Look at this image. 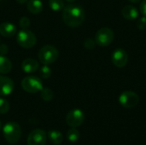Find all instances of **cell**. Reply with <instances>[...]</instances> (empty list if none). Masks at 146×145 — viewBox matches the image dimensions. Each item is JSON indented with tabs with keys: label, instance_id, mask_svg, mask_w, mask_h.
<instances>
[{
	"label": "cell",
	"instance_id": "cell-12",
	"mask_svg": "<svg viewBox=\"0 0 146 145\" xmlns=\"http://www.w3.org/2000/svg\"><path fill=\"white\" fill-rule=\"evenodd\" d=\"M21 69L23 70V72L27 73H32L36 72L38 68H39V64L38 62L32 59V58H27L26 60H24L21 62Z\"/></svg>",
	"mask_w": 146,
	"mask_h": 145
},
{
	"label": "cell",
	"instance_id": "cell-15",
	"mask_svg": "<svg viewBox=\"0 0 146 145\" xmlns=\"http://www.w3.org/2000/svg\"><path fill=\"white\" fill-rule=\"evenodd\" d=\"M27 9L30 13L38 15L43 10V3L40 0H28L27 3Z\"/></svg>",
	"mask_w": 146,
	"mask_h": 145
},
{
	"label": "cell",
	"instance_id": "cell-26",
	"mask_svg": "<svg viewBox=\"0 0 146 145\" xmlns=\"http://www.w3.org/2000/svg\"><path fill=\"white\" fill-rule=\"evenodd\" d=\"M140 12L141 14L144 15V16H146V0H144L141 2L140 3Z\"/></svg>",
	"mask_w": 146,
	"mask_h": 145
},
{
	"label": "cell",
	"instance_id": "cell-17",
	"mask_svg": "<svg viewBox=\"0 0 146 145\" xmlns=\"http://www.w3.org/2000/svg\"><path fill=\"white\" fill-rule=\"evenodd\" d=\"M48 138L49 141L55 145L60 144L62 142V135L59 131L51 130L48 132Z\"/></svg>",
	"mask_w": 146,
	"mask_h": 145
},
{
	"label": "cell",
	"instance_id": "cell-11",
	"mask_svg": "<svg viewBox=\"0 0 146 145\" xmlns=\"http://www.w3.org/2000/svg\"><path fill=\"white\" fill-rule=\"evenodd\" d=\"M15 88L14 82L11 79L0 75V96L9 95Z\"/></svg>",
	"mask_w": 146,
	"mask_h": 145
},
{
	"label": "cell",
	"instance_id": "cell-14",
	"mask_svg": "<svg viewBox=\"0 0 146 145\" xmlns=\"http://www.w3.org/2000/svg\"><path fill=\"white\" fill-rule=\"evenodd\" d=\"M122 15L128 21H134L139 17V10L133 5H127L121 10Z\"/></svg>",
	"mask_w": 146,
	"mask_h": 145
},
{
	"label": "cell",
	"instance_id": "cell-19",
	"mask_svg": "<svg viewBox=\"0 0 146 145\" xmlns=\"http://www.w3.org/2000/svg\"><path fill=\"white\" fill-rule=\"evenodd\" d=\"M40 97L45 102H50L53 99L54 93L50 88H43L40 91Z\"/></svg>",
	"mask_w": 146,
	"mask_h": 145
},
{
	"label": "cell",
	"instance_id": "cell-7",
	"mask_svg": "<svg viewBox=\"0 0 146 145\" xmlns=\"http://www.w3.org/2000/svg\"><path fill=\"white\" fill-rule=\"evenodd\" d=\"M139 102V97L137 93L131 91H126L122 92L119 97L120 104L127 109H132L135 107Z\"/></svg>",
	"mask_w": 146,
	"mask_h": 145
},
{
	"label": "cell",
	"instance_id": "cell-2",
	"mask_svg": "<svg viewBox=\"0 0 146 145\" xmlns=\"http://www.w3.org/2000/svg\"><path fill=\"white\" fill-rule=\"evenodd\" d=\"M3 133L5 140L10 144H15L19 142L21 136V126L15 122H9L4 125Z\"/></svg>",
	"mask_w": 146,
	"mask_h": 145
},
{
	"label": "cell",
	"instance_id": "cell-5",
	"mask_svg": "<svg viewBox=\"0 0 146 145\" xmlns=\"http://www.w3.org/2000/svg\"><path fill=\"white\" fill-rule=\"evenodd\" d=\"M22 89L28 93H37L43 89V84L39 78L36 76H27L21 81Z\"/></svg>",
	"mask_w": 146,
	"mask_h": 145
},
{
	"label": "cell",
	"instance_id": "cell-24",
	"mask_svg": "<svg viewBox=\"0 0 146 145\" xmlns=\"http://www.w3.org/2000/svg\"><path fill=\"white\" fill-rule=\"evenodd\" d=\"M84 46L87 50H93L96 46V42L92 40V38H87L84 42Z\"/></svg>",
	"mask_w": 146,
	"mask_h": 145
},
{
	"label": "cell",
	"instance_id": "cell-32",
	"mask_svg": "<svg viewBox=\"0 0 146 145\" xmlns=\"http://www.w3.org/2000/svg\"><path fill=\"white\" fill-rule=\"evenodd\" d=\"M0 1H2V0H0Z\"/></svg>",
	"mask_w": 146,
	"mask_h": 145
},
{
	"label": "cell",
	"instance_id": "cell-10",
	"mask_svg": "<svg viewBox=\"0 0 146 145\" xmlns=\"http://www.w3.org/2000/svg\"><path fill=\"white\" fill-rule=\"evenodd\" d=\"M112 62L117 68H123L128 62L127 53L123 49H116L112 54Z\"/></svg>",
	"mask_w": 146,
	"mask_h": 145
},
{
	"label": "cell",
	"instance_id": "cell-28",
	"mask_svg": "<svg viewBox=\"0 0 146 145\" xmlns=\"http://www.w3.org/2000/svg\"><path fill=\"white\" fill-rule=\"evenodd\" d=\"M16 1H17V3H18L23 4V3H25L26 2H27L28 0H16Z\"/></svg>",
	"mask_w": 146,
	"mask_h": 145
},
{
	"label": "cell",
	"instance_id": "cell-16",
	"mask_svg": "<svg viewBox=\"0 0 146 145\" xmlns=\"http://www.w3.org/2000/svg\"><path fill=\"white\" fill-rule=\"evenodd\" d=\"M12 63L9 59L4 56H0V74H5L11 71Z\"/></svg>",
	"mask_w": 146,
	"mask_h": 145
},
{
	"label": "cell",
	"instance_id": "cell-18",
	"mask_svg": "<svg viewBox=\"0 0 146 145\" xmlns=\"http://www.w3.org/2000/svg\"><path fill=\"white\" fill-rule=\"evenodd\" d=\"M67 138H68L69 142L76 143L79 140V138H80V132L75 127H72L71 129H69L68 131Z\"/></svg>",
	"mask_w": 146,
	"mask_h": 145
},
{
	"label": "cell",
	"instance_id": "cell-29",
	"mask_svg": "<svg viewBox=\"0 0 146 145\" xmlns=\"http://www.w3.org/2000/svg\"><path fill=\"white\" fill-rule=\"evenodd\" d=\"M130 2H132V3H139L140 1H142V0H129Z\"/></svg>",
	"mask_w": 146,
	"mask_h": 145
},
{
	"label": "cell",
	"instance_id": "cell-22",
	"mask_svg": "<svg viewBox=\"0 0 146 145\" xmlns=\"http://www.w3.org/2000/svg\"><path fill=\"white\" fill-rule=\"evenodd\" d=\"M9 110V102L4 99L0 97V114L4 115Z\"/></svg>",
	"mask_w": 146,
	"mask_h": 145
},
{
	"label": "cell",
	"instance_id": "cell-20",
	"mask_svg": "<svg viewBox=\"0 0 146 145\" xmlns=\"http://www.w3.org/2000/svg\"><path fill=\"white\" fill-rule=\"evenodd\" d=\"M49 6L53 11H60L64 8L62 0H49Z\"/></svg>",
	"mask_w": 146,
	"mask_h": 145
},
{
	"label": "cell",
	"instance_id": "cell-8",
	"mask_svg": "<svg viewBox=\"0 0 146 145\" xmlns=\"http://www.w3.org/2000/svg\"><path fill=\"white\" fill-rule=\"evenodd\" d=\"M85 121V115L82 110L74 109L69 111L66 116V123L71 127L80 126Z\"/></svg>",
	"mask_w": 146,
	"mask_h": 145
},
{
	"label": "cell",
	"instance_id": "cell-30",
	"mask_svg": "<svg viewBox=\"0 0 146 145\" xmlns=\"http://www.w3.org/2000/svg\"><path fill=\"white\" fill-rule=\"evenodd\" d=\"M66 1H68V2H74L76 0H66Z\"/></svg>",
	"mask_w": 146,
	"mask_h": 145
},
{
	"label": "cell",
	"instance_id": "cell-21",
	"mask_svg": "<svg viewBox=\"0 0 146 145\" xmlns=\"http://www.w3.org/2000/svg\"><path fill=\"white\" fill-rule=\"evenodd\" d=\"M39 75L42 79H46L50 77L51 75V70L48 65H44L40 69H39Z\"/></svg>",
	"mask_w": 146,
	"mask_h": 145
},
{
	"label": "cell",
	"instance_id": "cell-1",
	"mask_svg": "<svg viewBox=\"0 0 146 145\" xmlns=\"http://www.w3.org/2000/svg\"><path fill=\"white\" fill-rule=\"evenodd\" d=\"M85 11L78 4H69L62 9V20L70 27L80 26L85 21Z\"/></svg>",
	"mask_w": 146,
	"mask_h": 145
},
{
	"label": "cell",
	"instance_id": "cell-4",
	"mask_svg": "<svg viewBox=\"0 0 146 145\" xmlns=\"http://www.w3.org/2000/svg\"><path fill=\"white\" fill-rule=\"evenodd\" d=\"M36 40L35 34L28 29H21L18 32L16 36L17 44L24 49L33 47L36 44Z\"/></svg>",
	"mask_w": 146,
	"mask_h": 145
},
{
	"label": "cell",
	"instance_id": "cell-3",
	"mask_svg": "<svg viewBox=\"0 0 146 145\" xmlns=\"http://www.w3.org/2000/svg\"><path fill=\"white\" fill-rule=\"evenodd\" d=\"M58 55L59 53L56 47L52 45H44L39 50L38 56L41 63L44 65H49L56 61Z\"/></svg>",
	"mask_w": 146,
	"mask_h": 145
},
{
	"label": "cell",
	"instance_id": "cell-31",
	"mask_svg": "<svg viewBox=\"0 0 146 145\" xmlns=\"http://www.w3.org/2000/svg\"><path fill=\"white\" fill-rule=\"evenodd\" d=\"M0 130H1V122H0Z\"/></svg>",
	"mask_w": 146,
	"mask_h": 145
},
{
	"label": "cell",
	"instance_id": "cell-6",
	"mask_svg": "<svg viewBox=\"0 0 146 145\" xmlns=\"http://www.w3.org/2000/svg\"><path fill=\"white\" fill-rule=\"evenodd\" d=\"M114 40V32L109 27L100 28L95 35V42L102 47L110 45Z\"/></svg>",
	"mask_w": 146,
	"mask_h": 145
},
{
	"label": "cell",
	"instance_id": "cell-9",
	"mask_svg": "<svg viewBox=\"0 0 146 145\" xmlns=\"http://www.w3.org/2000/svg\"><path fill=\"white\" fill-rule=\"evenodd\" d=\"M47 134L44 130L35 129L32 131L27 137V145H45Z\"/></svg>",
	"mask_w": 146,
	"mask_h": 145
},
{
	"label": "cell",
	"instance_id": "cell-13",
	"mask_svg": "<svg viewBox=\"0 0 146 145\" xmlns=\"http://www.w3.org/2000/svg\"><path fill=\"white\" fill-rule=\"evenodd\" d=\"M16 26L11 22H3L0 24V34L6 38H11L15 35Z\"/></svg>",
	"mask_w": 146,
	"mask_h": 145
},
{
	"label": "cell",
	"instance_id": "cell-25",
	"mask_svg": "<svg viewBox=\"0 0 146 145\" xmlns=\"http://www.w3.org/2000/svg\"><path fill=\"white\" fill-rule=\"evenodd\" d=\"M137 26L139 30H145L146 29V16L140 17L137 21Z\"/></svg>",
	"mask_w": 146,
	"mask_h": 145
},
{
	"label": "cell",
	"instance_id": "cell-27",
	"mask_svg": "<svg viewBox=\"0 0 146 145\" xmlns=\"http://www.w3.org/2000/svg\"><path fill=\"white\" fill-rule=\"evenodd\" d=\"M8 53V46L5 44H0V54L4 56Z\"/></svg>",
	"mask_w": 146,
	"mask_h": 145
},
{
	"label": "cell",
	"instance_id": "cell-23",
	"mask_svg": "<svg viewBox=\"0 0 146 145\" xmlns=\"http://www.w3.org/2000/svg\"><path fill=\"white\" fill-rule=\"evenodd\" d=\"M19 25L22 29H28V27L30 26V20L29 18L23 16L20 19L19 21Z\"/></svg>",
	"mask_w": 146,
	"mask_h": 145
}]
</instances>
